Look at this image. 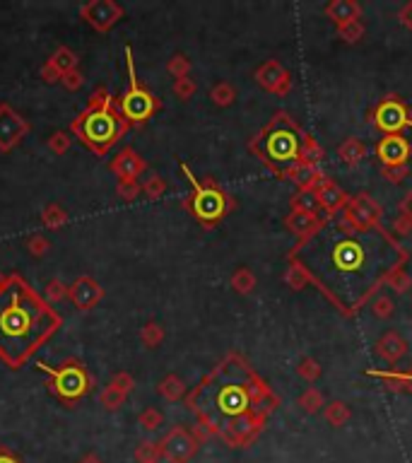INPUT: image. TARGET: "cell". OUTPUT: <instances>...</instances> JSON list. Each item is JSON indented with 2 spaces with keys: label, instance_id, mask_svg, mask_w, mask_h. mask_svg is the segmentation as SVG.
<instances>
[{
  "label": "cell",
  "instance_id": "f6af8a7d",
  "mask_svg": "<svg viewBox=\"0 0 412 463\" xmlns=\"http://www.w3.org/2000/svg\"><path fill=\"white\" fill-rule=\"evenodd\" d=\"M172 89L181 101H188V99H193L195 92H198V84H195L193 77H181V80H174Z\"/></svg>",
  "mask_w": 412,
  "mask_h": 463
},
{
  "label": "cell",
  "instance_id": "52a82bcc",
  "mask_svg": "<svg viewBox=\"0 0 412 463\" xmlns=\"http://www.w3.org/2000/svg\"><path fill=\"white\" fill-rule=\"evenodd\" d=\"M37 367L49 376V383H46L49 391L63 405H75L77 400H82L94 386V376L89 374L87 367L75 357H67L56 367L39 360Z\"/></svg>",
  "mask_w": 412,
  "mask_h": 463
},
{
  "label": "cell",
  "instance_id": "6f0895ef",
  "mask_svg": "<svg viewBox=\"0 0 412 463\" xmlns=\"http://www.w3.org/2000/svg\"><path fill=\"white\" fill-rule=\"evenodd\" d=\"M0 463H22L8 447H0Z\"/></svg>",
  "mask_w": 412,
  "mask_h": 463
},
{
  "label": "cell",
  "instance_id": "8fae6325",
  "mask_svg": "<svg viewBox=\"0 0 412 463\" xmlns=\"http://www.w3.org/2000/svg\"><path fill=\"white\" fill-rule=\"evenodd\" d=\"M123 17H126V10L116 0H87L80 5V20H84L99 34L111 32Z\"/></svg>",
  "mask_w": 412,
  "mask_h": 463
},
{
  "label": "cell",
  "instance_id": "5b68a950",
  "mask_svg": "<svg viewBox=\"0 0 412 463\" xmlns=\"http://www.w3.org/2000/svg\"><path fill=\"white\" fill-rule=\"evenodd\" d=\"M128 131L131 126L118 114L116 99L104 84L94 87L87 106L70 121V135H75L97 157H104Z\"/></svg>",
  "mask_w": 412,
  "mask_h": 463
},
{
  "label": "cell",
  "instance_id": "c3c4849f",
  "mask_svg": "<svg viewBox=\"0 0 412 463\" xmlns=\"http://www.w3.org/2000/svg\"><path fill=\"white\" fill-rule=\"evenodd\" d=\"M381 172H383V179H386L388 184H393V186L403 184L405 179L410 177V167H408V165H398V167H383Z\"/></svg>",
  "mask_w": 412,
  "mask_h": 463
},
{
  "label": "cell",
  "instance_id": "9c48e42d",
  "mask_svg": "<svg viewBox=\"0 0 412 463\" xmlns=\"http://www.w3.org/2000/svg\"><path fill=\"white\" fill-rule=\"evenodd\" d=\"M371 123L383 133V135H400L403 131L412 128V111L403 99L396 94L383 97L371 111Z\"/></svg>",
  "mask_w": 412,
  "mask_h": 463
},
{
  "label": "cell",
  "instance_id": "836d02e7",
  "mask_svg": "<svg viewBox=\"0 0 412 463\" xmlns=\"http://www.w3.org/2000/svg\"><path fill=\"white\" fill-rule=\"evenodd\" d=\"M162 459V449L160 442H152V439H145L135 447V461L138 463H160Z\"/></svg>",
  "mask_w": 412,
  "mask_h": 463
},
{
  "label": "cell",
  "instance_id": "2e32d148",
  "mask_svg": "<svg viewBox=\"0 0 412 463\" xmlns=\"http://www.w3.org/2000/svg\"><path fill=\"white\" fill-rule=\"evenodd\" d=\"M412 155V145L405 135H383L376 143V157L381 160L383 167H398L408 165Z\"/></svg>",
  "mask_w": 412,
  "mask_h": 463
},
{
  "label": "cell",
  "instance_id": "ffe728a7",
  "mask_svg": "<svg viewBox=\"0 0 412 463\" xmlns=\"http://www.w3.org/2000/svg\"><path fill=\"white\" fill-rule=\"evenodd\" d=\"M408 341L400 336L398 331H386L383 336L376 341V355L388 364H398L400 360L408 355Z\"/></svg>",
  "mask_w": 412,
  "mask_h": 463
},
{
  "label": "cell",
  "instance_id": "bcb514c9",
  "mask_svg": "<svg viewBox=\"0 0 412 463\" xmlns=\"http://www.w3.org/2000/svg\"><path fill=\"white\" fill-rule=\"evenodd\" d=\"M116 194L121 201L133 203L138 196H143V184L140 182H118L116 184Z\"/></svg>",
  "mask_w": 412,
  "mask_h": 463
},
{
  "label": "cell",
  "instance_id": "f35d334b",
  "mask_svg": "<svg viewBox=\"0 0 412 463\" xmlns=\"http://www.w3.org/2000/svg\"><path fill=\"white\" fill-rule=\"evenodd\" d=\"M138 425L143 427L145 432H157L162 425H165V415H162V410L157 408H145L143 413L138 415Z\"/></svg>",
  "mask_w": 412,
  "mask_h": 463
},
{
  "label": "cell",
  "instance_id": "9a60e30c",
  "mask_svg": "<svg viewBox=\"0 0 412 463\" xmlns=\"http://www.w3.org/2000/svg\"><path fill=\"white\" fill-rule=\"evenodd\" d=\"M253 80L261 84L263 89L278 94V97H287L292 89V75L285 70V65L275 58H268L265 63L253 72Z\"/></svg>",
  "mask_w": 412,
  "mask_h": 463
},
{
  "label": "cell",
  "instance_id": "83f0119b",
  "mask_svg": "<svg viewBox=\"0 0 412 463\" xmlns=\"http://www.w3.org/2000/svg\"><path fill=\"white\" fill-rule=\"evenodd\" d=\"M67 222H70V215L65 213V208H60L58 203H49V205H44L41 224L46 229H60V227H65Z\"/></svg>",
  "mask_w": 412,
  "mask_h": 463
},
{
  "label": "cell",
  "instance_id": "8992f818",
  "mask_svg": "<svg viewBox=\"0 0 412 463\" xmlns=\"http://www.w3.org/2000/svg\"><path fill=\"white\" fill-rule=\"evenodd\" d=\"M181 172H184L186 182L191 184V194H188V198L184 201V205H186V210L193 215L195 222H200L202 227L210 229L214 224L222 222V220L234 210V201H231V196L222 186H217L212 179L198 182V177H195V174L191 172V167L184 165V162H181Z\"/></svg>",
  "mask_w": 412,
  "mask_h": 463
},
{
  "label": "cell",
  "instance_id": "ac0fdd59",
  "mask_svg": "<svg viewBox=\"0 0 412 463\" xmlns=\"http://www.w3.org/2000/svg\"><path fill=\"white\" fill-rule=\"evenodd\" d=\"M316 191H318V198H321V205H323L326 217H330V220L340 215V213L347 208L349 198H352L349 194H345V189H340V186H337L335 182H330L328 177L323 179V184H321Z\"/></svg>",
  "mask_w": 412,
  "mask_h": 463
},
{
  "label": "cell",
  "instance_id": "d6a6232c",
  "mask_svg": "<svg viewBox=\"0 0 412 463\" xmlns=\"http://www.w3.org/2000/svg\"><path fill=\"white\" fill-rule=\"evenodd\" d=\"M165 336H167L165 329H162V324H157V321H148V324L140 329V343L150 350L160 348L162 343H165Z\"/></svg>",
  "mask_w": 412,
  "mask_h": 463
},
{
  "label": "cell",
  "instance_id": "f5cc1de1",
  "mask_svg": "<svg viewBox=\"0 0 412 463\" xmlns=\"http://www.w3.org/2000/svg\"><path fill=\"white\" fill-rule=\"evenodd\" d=\"M39 77H41V80L46 82V84H56V82H60V72L56 70L53 65H49V63H44V65H41V70H39Z\"/></svg>",
  "mask_w": 412,
  "mask_h": 463
},
{
  "label": "cell",
  "instance_id": "7bdbcfd3",
  "mask_svg": "<svg viewBox=\"0 0 412 463\" xmlns=\"http://www.w3.org/2000/svg\"><path fill=\"white\" fill-rule=\"evenodd\" d=\"M386 287H391L393 292H398V295H405V292L410 290L412 287V278H410V273L405 268H400V270H396V273L391 275V278L386 280Z\"/></svg>",
  "mask_w": 412,
  "mask_h": 463
},
{
  "label": "cell",
  "instance_id": "ab89813d",
  "mask_svg": "<svg viewBox=\"0 0 412 463\" xmlns=\"http://www.w3.org/2000/svg\"><path fill=\"white\" fill-rule=\"evenodd\" d=\"M364 34H366V27H364L362 20H359V22H349V25H345V27H337V37H340L345 44L362 42Z\"/></svg>",
  "mask_w": 412,
  "mask_h": 463
},
{
  "label": "cell",
  "instance_id": "1f68e13d",
  "mask_svg": "<svg viewBox=\"0 0 412 463\" xmlns=\"http://www.w3.org/2000/svg\"><path fill=\"white\" fill-rule=\"evenodd\" d=\"M128 396L123 391H118L116 386H111V383H106L104 388L99 391V403L104 410H109V413H116V410H121L123 405H126Z\"/></svg>",
  "mask_w": 412,
  "mask_h": 463
},
{
  "label": "cell",
  "instance_id": "9f6ffc18",
  "mask_svg": "<svg viewBox=\"0 0 412 463\" xmlns=\"http://www.w3.org/2000/svg\"><path fill=\"white\" fill-rule=\"evenodd\" d=\"M398 215L412 220V191H408V194L403 196V201L398 203Z\"/></svg>",
  "mask_w": 412,
  "mask_h": 463
},
{
  "label": "cell",
  "instance_id": "b9f144b4",
  "mask_svg": "<svg viewBox=\"0 0 412 463\" xmlns=\"http://www.w3.org/2000/svg\"><path fill=\"white\" fill-rule=\"evenodd\" d=\"M321 372H323V369H321V364L316 362L314 357H304L302 362L297 364V374L302 376V379L307 381V383H314V381H318Z\"/></svg>",
  "mask_w": 412,
  "mask_h": 463
},
{
  "label": "cell",
  "instance_id": "8d00e7d4",
  "mask_svg": "<svg viewBox=\"0 0 412 463\" xmlns=\"http://www.w3.org/2000/svg\"><path fill=\"white\" fill-rule=\"evenodd\" d=\"M167 72L174 77V80H181V77L191 75V58L184 53H174L172 58L167 61Z\"/></svg>",
  "mask_w": 412,
  "mask_h": 463
},
{
  "label": "cell",
  "instance_id": "60d3db41",
  "mask_svg": "<svg viewBox=\"0 0 412 463\" xmlns=\"http://www.w3.org/2000/svg\"><path fill=\"white\" fill-rule=\"evenodd\" d=\"M70 145H72V138H70V133L67 131L51 133L49 140H46V148L53 152V155H65V152L70 150Z\"/></svg>",
  "mask_w": 412,
  "mask_h": 463
},
{
  "label": "cell",
  "instance_id": "94428289",
  "mask_svg": "<svg viewBox=\"0 0 412 463\" xmlns=\"http://www.w3.org/2000/svg\"><path fill=\"white\" fill-rule=\"evenodd\" d=\"M5 278H8V275L3 273V270H0V287H3V282H5Z\"/></svg>",
  "mask_w": 412,
  "mask_h": 463
},
{
  "label": "cell",
  "instance_id": "6da1fadb",
  "mask_svg": "<svg viewBox=\"0 0 412 463\" xmlns=\"http://www.w3.org/2000/svg\"><path fill=\"white\" fill-rule=\"evenodd\" d=\"M309 270L311 285L335 304L342 316H352L371 302L386 280L408 263V248L386 227L354 229L342 215L326 220L311 239L292 248Z\"/></svg>",
  "mask_w": 412,
  "mask_h": 463
},
{
  "label": "cell",
  "instance_id": "ba28073f",
  "mask_svg": "<svg viewBox=\"0 0 412 463\" xmlns=\"http://www.w3.org/2000/svg\"><path fill=\"white\" fill-rule=\"evenodd\" d=\"M126 65H128V89L116 101L118 114L123 116V121H126L128 126H143V123H148L150 118L162 109V104H160V99L138 80L131 46H126Z\"/></svg>",
  "mask_w": 412,
  "mask_h": 463
},
{
  "label": "cell",
  "instance_id": "680465c9",
  "mask_svg": "<svg viewBox=\"0 0 412 463\" xmlns=\"http://www.w3.org/2000/svg\"><path fill=\"white\" fill-rule=\"evenodd\" d=\"M77 463H104V461H101L97 454H84Z\"/></svg>",
  "mask_w": 412,
  "mask_h": 463
},
{
  "label": "cell",
  "instance_id": "4fadbf2b",
  "mask_svg": "<svg viewBox=\"0 0 412 463\" xmlns=\"http://www.w3.org/2000/svg\"><path fill=\"white\" fill-rule=\"evenodd\" d=\"M200 444L193 439L191 430L176 425L172 427L165 437L160 439V449H162V459H167L169 463H188L195 456Z\"/></svg>",
  "mask_w": 412,
  "mask_h": 463
},
{
  "label": "cell",
  "instance_id": "91938a15",
  "mask_svg": "<svg viewBox=\"0 0 412 463\" xmlns=\"http://www.w3.org/2000/svg\"><path fill=\"white\" fill-rule=\"evenodd\" d=\"M405 379H408V386H410V393H412V372H405Z\"/></svg>",
  "mask_w": 412,
  "mask_h": 463
},
{
  "label": "cell",
  "instance_id": "7402d4cb",
  "mask_svg": "<svg viewBox=\"0 0 412 463\" xmlns=\"http://www.w3.org/2000/svg\"><path fill=\"white\" fill-rule=\"evenodd\" d=\"M290 208L297 213L314 215V217H326L323 205H321V198H318V191L316 189H297L290 198Z\"/></svg>",
  "mask_w": 412,
  "mask_h": 463
},
{
  "label": "cell",
  "instance_id": "4316f807",
  "mask_svg": "<svg viewBox=\"0 0 412 463\" xmlns=\"http://www.w3.org/2000/svg\"><path fill=\"white\" fill-rule=\"evenodd\" d=\"M285 285L290 287V290H295V292L304 290L307 285H311L309 270L304 268V265L299 263L297 258H292V256H290V265H287V270H285Z\"/></svg>",
  "mask_w": 412,
  "mask_h": 463
},
{
  "label": "cell",
  "instance_id": "e575fe53",
  "mask_svg": "<svg viewBox=\"0 0 412 463\" xmlns=\"http://www.w3.org/2000/svg\"><path fill=\"white\" fill-rule=\"evenodd\" d=\"M210 99L214 106H219V109H224V106H231L236 99V89L231 87L229 82H217L214 87L210 89Z\"/></svg>",
  "mask_w": 412,
  "mask_h": 463
},
{
  "label": "cell",
  "instance_id": "4dcf8cb0",
  "mask_svg": "<svg viewBox=\"0 0 412 463\" xmlns=\"http://www.w3.org/2000/svg\"><path fill=\"white\" fill-rule=\"evenodd\" d=\"M231 290L236 292V295H251L253 290H256V275H253L251 268H236L234 275H231Z\"/></svg>",
  "mask_w": 412,
  "mask_h": 463
},
{
  "label": "cell",
  "instance_id": "816d5d0a",
  "mask_svg": "<svg viewBox=\"0 0 412 463\" xmlns=\"http://www.w3.org/2000/svg\"><path fill=\"white\" fill-rule=\"evenodd\" d=\"M60 84H63L67 92H77V89H82V84H84V75H82V70H80V68H77V70L65 72V75L60 77Z\"/></svg>",
  "mask_w": 412,
  "mask_h": 463
},
{
  "label": "cell",
  "instance_id": "e0dca14e",
  "mask_svg": "<svg viewBox=\"0 0 412 463\" xmlns=\"http://www.w3.org/2000/svg\"><path fill=\"white\" fill-rule=\"evenodd\" d=\"M109 169L114 172V177L118 182H138L140 174L148 172V162H145L133 148H123L114 160H111Z\"/></svg>",
  "mask_w": 412,
  "mask_h": 463
},
{
  "label": "cell",
  "instance_id": "484cf974",
  "mask_svg": "<svg viewBox=\"0 0 412 463\" xmlns=\"http://www.w3.org/2000/svg\"><path fill=\"white\" fill-rule=\"evenodd\" d=\"M337 157H340L347 167H357L366 157V148L359 138H347V140H342L340 148H337Z\"/></svg>",
  "mask_w": 412,
  "mask_h": 463
},
{
  "label": "cell",
  "instance_id": "d590c367",
  "mask_svg": "<svg viewBox=\"0 0 412 463\" xmlns=\"http://www.w3.org/2000/svg\"><path fill=\"white\" fill-rule=\"evenodd\" d=\"M369 309H371V314H374L376 319H381V321H388L393 314H396V304H393V299L388 295H376L369 302Z\"/></svg>",
  "mask_w": 412,
  "mask_h": 463
},
{
  "label": "cell",
  "instance_id": "f907efd6",
  "mask_svg": "<svg viewBox=\"0 0 412 463\" xmlns=\"http://www.w3.org/2000/svg\"><path fill=\"white\" fill-rule=\"evenodd\" d=\"M111 386H116L118 391H123L126 396H131V391L135 388V379H133V374L131 372H116L114 376H111Z\"/></svg>",
  "mask_w": 412,
  "mask_h": 463
},
{
  "label": "cell",
  "instance_id": "5bb4252c",
  "mask_svg": "<svg viewBox=\"0 0 412 463\" xmlns=\"http://www.w3.org/2000/svg\"><path fill=\"white\" fill-rule=\"evenodd\" d=\"M67 299L77 312H89L104 299V287L92 275H80V278H75V282L67 285Z\"/></svg>",
  "mask_w": 412,
  "mask_h": 463
},
{
  "label": "cell",
  "instance_id": "277c9868",
  "mask_svg": "<svg viewBox=\"0 0 412 463\" xmlns=\"http://www.w3.org/2000/svg\"><path fill=\"white\" fill-rule=\"evenodd\" d=\"M309 135L299 128V123L287 111H278L268 123L253 135L248 143L253 155L263 162L270 172L282 179H290L299 167Z\"/></svg>",
  "mask_w": 412,
  "mask_h": 463
},
{
  "label": "cell",
  "instance_id": "74e56055",
  "mask_svg": "<svg viewBox=\"0 0 412 463\" xmlns=\"http://www.w3.org/2000/svg\"><path fill=\"white\" fill-rule=\"evenodd\" d=\"M167 194V182L160 177V174H150L143 182V196L150 201H160L162 196Z\"/></svg>",
  "mask_w": 412,
  "mask_h": 463
},
{
  "label": "cell",
  "instance_id": "30bf717a",
  "mask_svg": "<svg viewBox=\"0 0 412 463\" xmlns=\"http://www.w3.org/2000/svg\"><path fill=\"white\" fill-rule=\"evenodd\" d=\"M345 222L352 224L354 229H379L383 227V208L379 205V201L371 198L369 194H357L352 196L347 203V208L340 213Z\"/></svg>",
  "mask_w": 412,
  "mask_h": 463
},
{
  "label": "cell",
  "instance_id": "3957f363",
  "mask_svg": "<svg viewBox=\"0 0 412 463\" xmlns=\"http://www.w3.org/2000/svg\"><path fill=\"white\" fill-rule=\"evenodd\" d=\"M63 329V316L22 278L8 273L0 287V362L10 369L25 367Z\"/></svg>",
  "mask_w": 412,
  "mask_h": 463
},
{
  "label": "cell",
  "instance_id": "db71d44e",
  "mask_svg": "<svg viewBox=\"0 0 412 463\" xmlns=\"http://www.w3.org/2000/svg\"><path fill=\"white\" fill-rule=\"evenodd\" d=\"M410 231H412V220L403 217V215H398L396 220H393V234L405 236V234H410Z\"/></svg>",
  "mask_w": 412,
  "mask_h": 463
},
{
  "label": "cell",
  "instance_id": "7dc6e473",
  "mask_svg": "<svg viewBox=\"0 0 412 463\" xmlns=\"http://www.w3.org/2000/svg\"><path fill=\"white\" fill-rule=\"evenodd\" d=\"M27 251H30L34 258H44L51 251V241L44 234H32L30 239H27Z\"/></svg>",
  "mask_w": 412,
  "mask_h": 463
},
{
  "label": "cell",
  "instance_id": "7c38bea8",
  "mask_svg": "<svg viewBox=\"0 0 412 463\" xmlns=\"http://www.w3.org/2000/svg\"><path fill=\"white\" fill-rule=\"evenodd\" d=\"M32 126L20 111H15L8 101L0 104V152L8 155L17 145L25 140V135H30Z\"/></svg>",
  "mask_w": 412,
  "mask_h": 463
},
{
  "label": "cell",
  "instance_id": "44dd1931",
  "mask_svg": "<svg viewBox=\"0 0 412 463\" xmlns=\"http://www.w3.org/2000/svg\"><path fill=\"white\" fill-rule=\"evenodd\" d=\"M323 13L335 27H345V25H349V22L362 20L364 10L357 0H330V3L326 5Z\"/></svg>",
  "mask_w": 412,
  "mask_h": 463
},
{
  "label": "cell",
  "instance_id": "603a6c76",
  "mask_svg": "<svg viewBox=\"0 0 412 463\" xmlns=\"http://www.w3.org/2000/svg\"><path fill=\"white\" fill-rule=\"evenodd\" d=\"M326 174L321 172L318 165H311V162H299V167L292 172L290 182L297 184V189H318L323 184Z\"/></svg>",
  "mask_w": 412,
  "mask_h": 463
},
{
  "label": "cell",
  "instance_id": "d4e9b609",
  "mask_svg": "<svg viewBox=\"0 0 412 463\" xmlns=\"http://www.w3.org/2000/svg\"><path fill=\"white\" fill-rule=\"evenodd\" d=\"M46 63L49 65H53L56 70L60 72V77L65 75V72H70V70H77V63H80V58H77V53L72 49H67V46H58L53 51V53L49 56L46 58Z\"/></svg>",
  "mask_w": 412,
  "mask_h": 463
},
{
  "label": "cell",
  "instance_id": "f1b7e54d",
  "mask_svg": "<svg viewBox=\"0 0 412 463\" xmlns=\"http://www.w3.org/2000/svg\"><path fill=\"white\" fill-rule=\"evenodd\" d=\"M297 405H299V408H302L307 415H316V413H321V410L326 408V398H323V393H321V388L309 386L307 391H304L302 396H299Z\"/></svg>",
  "mask_w": 412,
  "mask_h": 463
},
{
  "label": "cell",
  "instance_id": "d6986e66",
  "mask_svg": "<svg viewBox=\"0 0 412 463\" xmlns=\"http://www.w3.org/2000/svg\"><path fill=\"white\" fill-rule=\"evenodd\" d=\"M326 220H330V217H314V215H307V213L292 210L290 215L285 217V227L287 231H292V234L297 236V244H302V241L311 239L316 231L323 227Z\"/></svg>",
  "mask_w": 412,
  "mask_h": 463
},
{
  "label": "cell",
  "instance_id": "681fc988",
  "mask_svg": "<svg viewBox=\"0 0 412 463\" xmlns=\"http://www.w3.org/2000/svg\"><path fill=\"white\" fill-rule=\"evenodd\" d=\"M302 162H311V165H321L323 162V148L309 135L307 145H304V155H302Z\"/></svg>",
  "mask_w": 412,
  "mask_h": 463
},
{
  "label": "cell",
  "instance_id": "f546056e",
  "mask_svg": "<svg viewBox=\"0 0 412 463\" xmlns=\"http://www.w3.org/2000/svg\"><path fill=\"white\" fill-rule=\"evenodd\" d=\"M323 415H326V420H328L330 427H342V425H347V420L352 413H349V405L345 403V400H330V403H326Z\"/></svg>",
  "mask_w": 412,
  "mask_h": 463
},
{
  "label": "cell",
  "instance_id": "11a10c76",
  "mask_svg": "<svg viewBox=\"0 0 412 463\" xmlns=\"http://www.w3.org/2000/svg\"><path fill=\"white\" fill-rule=\"evenodd\" d=\"M398 20H400V25H403L405 30L412 32V0L410 3H405L403 8L398 10Z\"/></svg>",
  "mask_w": 412,
  "mask_h": 463
},
{
  "label": "cell",
  "instance_id": "cb8c5ba5",
  "mask_svg": "<svg viewBox=\"0 0 412 463\" xmlns=\"http://www.w3.org/2000/svg\"><path fill=\"white\" fill-rule=\"evenodd\" d=\"M157 393L169 400V403H176V400L188 396V388H186V381L179 374H167L165 379L157 383Z\"/></svg>",
  "mask_w": 412,
  "mask_h": 463
},
{
  "label": "cell",
  "instance_id": "7a4b0ae2",
  "mask_svg": "<svg viewBox=\"0 0 412 463\" xmlns=\"http://www.w3.org/2000/svg\"><path fill=\"white\" fill-rule=\"evenodd\" d=\"M195 422L231 449H246L261 437L265 420L280 405L268 381L239 353H229L184 398Z\"/></svg>",
  "mask_w": 412,
  "mask_h": 463
},
{
  "label": "cell",
  "instance_id": "ee69618b",
  "mask_svg": "<svg viewBox=\"0 0 412 463\" xmlns=\"http://www.w3.org/2000/svg\"><path fill=\"white\" fill-rule=\"evenodd\" d=\"M65 297H67V285L63 280L53 278L46 282V287H44V299H46L49 304L60 302V299H65Z\"/></svg>",
  "mask_w": 412,
  "mask_h": 463
}]
</instances>
